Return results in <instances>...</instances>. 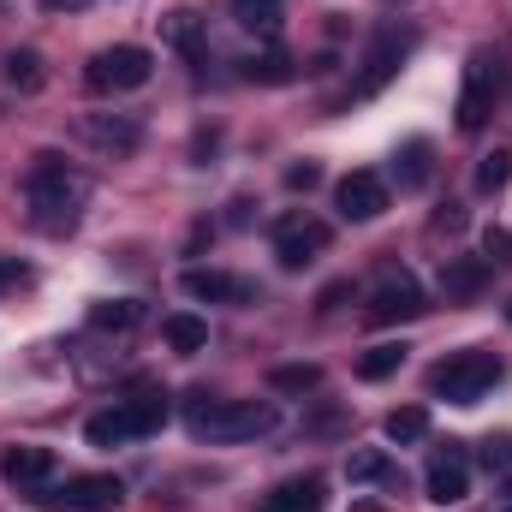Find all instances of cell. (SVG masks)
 I'll return each instance as SVG.
<instances>
[{"label": "cell", "instance_id": "cell-1", "mask_svg": "<svg viewBox=\"0 0 512 512\" xmlns=\"http://www.w3.org/2000/svg\"><path fill=\"white\" fill-rule=\"evenodd\" d=\"M280 423L274 405L262 399H209V393H191L185 399V429L197 441H215V447H233V441H256Z\"/></svg>", "mask_w": 512, "mask_h": 512}, {"label": "cell", "instance_id": "cell-2", "mask_svg": "<svg viewBox=\"0 0 512 512\" xmlns=\"http://www.w3.org/2000/svg\"><path fill=\"white\" fill-rule=\"evenodd\" d=\"M24 191H30L36 227H48V233L72 227V221L84 215V203H90V179H84V173H72L60 155H36V167H30V179H24Z\"/></svg>", "mask_w": 512, "mask_h": 512}, {"label": "cell", "instance_id": "cell-3", "mask_svg": "<svg viewBox=\"0 0 512 512\" xmlns=\"http://www.w3.org/2000/svg\"><path fill=\"white\" fill-rule=\"evenodd\" d=\"M501 78H507V60L495 48H477L465 60V84H459V131H483L495 114V96H501Z\"/></svg>", "mask_w": 512, "mask_h": 512}, {"label": "cell", "instance_id": "cell-4", "mask_svg": "<svg viewBox=\"0 0 512 512\" xmlns=\"http://www.w3.org/2000/svg\"><path fill=\"white\" fill-rule=\"evenodd\" d=\"M495 382H501V358L495 352H459V358H441L429 370V393H441L453 405H477Z\"/></svg>", "mask_w": 512, "mask_h": 512}, {"label": "cell", "instance_id": "cell-5", "mask_svg": "<svg viewBox=\"0 0 512 512\" xmlns=\"http://www.w3.org/2000/svg\"><path fill=\"white\" fill-rule=\"evenodd\" d=\"M149 72H155V54L137 48V42H120V48H102V54L90 60L84 84H90L96 96H114V90H143Z\"/></svg>", "mask_w": 512, "mask_h": 512}, {"label": "cell", "instance_id": "cell-6", "mask_svg": "<svg viewBox=\"0 0 512 512\" xmlns=\"http://www.w3.org/2000/svg\"><path fill=\"white\" fill-rule=\"evenodd\" d=\"M36 501L60 512H108L126 501V483L108 471H90V477H66V489H36Z\"/></svg>", "mask_w": 512, "mask_h": 512}, {"label": "cell", "instance_id": "cell-7", "mask_svg": "<svg viewBox=\"0 0 512 512\" xmlns=\"http://www.w3.org/2000/svg\"><path fill=\"white\" fill-rule=\"evenodd\" d=\"M322 251H328V227H322V221L286 215V221L274 227V256H280V268H310Z\"/></svg>", "mask_w": 512, "mask_h": 512}, {"label": "cell", "instance_id": "cell-8", "mask_svg": "<svg viewBox=\"0 0 512 512\" xmlns=\"http://www.w3.org/2000/svg\"><path fill=\"white\" fill-rule=\"evenodd\" d=\"M423 310H429V304H423V286H417L411 274H399V280H382V286L370 292V310H364V316H370L376 328H393V322H417Z\"/></svg>", "mask_w": 512, "mask_h": 512}, {"label": "cell", "instance_id": "cell-9", "mask_svg": "<svg viewBox=\"0 0 512 512\" xmlns=\"http://www.w3.org/2000/svg\"><path fill=\"white\" fill-rule=\"evenodd\" d=\"M334 203H340L346 221H376L387 209V179L370 173V167H358V173H346V179L334 185Z\"/></svg>", "mask_w": 512, "mask_h": 512}, {"label": "cell", "instance_id": "cell-10", "mask_svg": "<svg viewBox=\"0 0 512 512\" xmlns=\"http://www.w3.org/2000/svg\"><path fill=\"white\" fill-rule=\"evenodd\" d=\"M185 298H197V304H251L256 286L251 280H239V274H221V268H185Z\"/></svg>", "mask_w": 512, "mask_h": 512}, {"label": "cell", "instance_id": "cell-11", "mask_svg": "<svg viewBox=\"0 0 512 512\" xmlns=\"http://www.w3.org/2000/svg\"><path fill=\"white\" fill-rule=\"evenodd\" d=\"M405 48H411V30H382V36L370 42V54H364V78H358V96H376V90H382L387 78L399 72Z\"/></svg>", "mask_w": 512, "mask_h": 512}, {"label": "cell", "instance_id": "cell-12", "mask_svg": "<svg viewBox=\"0 0 512 512\" xmlns=\"http://www.w3.org/2000/svg\"><path fill=\"white\" fill-rule=\"evenodd\" d=\"M0 477H6L12 489H42V483L54 477V453H48V447H6V453H0Z\"/></svg>", "mask_w": 512, "mask_h": 512}, {"label": "cell", "instance_id": "cell-13", "mask_svg": "<svg viewBox=\"0 0 512 512\" xmlns=\"http://www.w3.org/2000/svg\"><path fill=\"white\" fill-rule=\"evenodd\" d=\"M489 286V256H447L441 262V292H447V304H465V298H477Z\"/></svg>", "mask_w": 512, "mask_h": 512}, {"label": "cell", "instance_id": "cell-14", "mask_svg": "<svg viewBox=\"0 0 512 512\" xmlns=\"http://www.w3.org/2000/svg\"><path fill=\"white\" fill-rule=\"evenodd\" d=\"M471 495V471H465V453H435V465H429V501L435 507H453V501H465Z\"/></svg>", "mask_w": 512, "mask_h": 512}, {"label": "cell", "instance_id": "cell-15", "mask_svg": "<svg viewBox=\"0 0 512 512\" xmlns=\"http://www.w3.org/2000/svg\"><path fill=\"white\" fill-rule=\"evenodd\" d=\"M84 137H90L96 149H108V155H131V149L143 143V126H137L131 114H90V120H84Z\"/></svg>", "mask_w": 512, "mask_h": 512}, {"label": "cell", "instance_id": "cell-16", "mask_svg": "<svg viewBox=\"0 0 512 512\" xmlns=\"http://www.w3.org/2000/svg\"><path fill=\"white\" fill-rule=\"evenodd\" d=\"M322 507H328V483L322 477H286L262 501V512H322Z\"/></svg>", "mask_w": 512, "mask_h": 512}, {"label": "cell", "instance_id": "cell-17", "mask_svg": "<svg viewBox=\"0 0 512 512\" xmlns=\"http://www.w3.org/2000/svg\"><path fill=\"white\" fill-rule=\"evenodd\" d=\"M84 441H90V447H126V441H137V417H131V405L96 411V417L84 423Z\"/></svg>", "mask_w": 512, "mask_h": 512}, {"label": "cell", "instance_id": "cell-18", "mask_svg": "<svg viewBox=\"0 0 512 512\" xmlns=\"http://www.w3.org/2000/svg\"><path fill=\"white\" fill-rule=\"evenodd\" d=\"M161 340H167L173 352H203V346H209V322L191 316V310H179V316L161 322Z\"/></svg>", "mask_w": 512, "mask_h": 512}, {"label": "cell", "instance_id": "cell-19", "mask_svg": "<svg viewBox=\"0 0 512 512\" xmlns=\"http://www.w3.org/2000/svg\"><path fill=\"white\" fill-rule=\"evenodd\" d=\"M346 477H352V483H382V489H399V465H393L387 453H376V447L352 453V459H346Z\"/></svg>", "mask_w": 512, "mask_h": 512}, {"label": "cell", "instance_id": "cell-20", "mask_svg": "<svg viewBox=\"0 0 512 512\" xmlns=\"http://www.w3.org/2000/svg\"><path fill=\"white\" fill-rule=\"evenodd\" d=\"M387 441H393V447H411V441H423V435H429V411H423V405H399V411H387Z\"/></svg>", "mask_w": 512, "mask_h": 512}, {"label": "cell", "instance_id": "cell-21", "mask_svg": "<svg viewBox=\"0 0 512 512\" xmlns=\"http://www.w3.org/2000/svg\"><path fill=\"white\" fill-rule=\"evenodd\" d=\"M137 322H143V304H137V298H108V304L90 310V328H102V334H108V328L126 334V328H137Z\"/></svg>", "mask_w": 512, "mask_h": 512}, {"label": "cell", "instance_id": "cell-22", "mask_svg": "<svg viewBox=\"0 0 512 512\" xmlns=\"http://www.w3.org/2000/svg\"><path fill=\"white\" fill-rule=\"evenodd\" d=\"M233 24L256 30V36H274L280 30V0H233Z\"/></svg>", "mask_w": 512, "mask_h": 512}, {"label": "cell", "instance_id": "cell-23", "mask_svg": "<svg viewBox=\"0 0 512 512\" xmlns=\"http://www.w3.org/2000/svg\"><path fill=\"white\" fill-rule=\"evenodd\" d=\"M393 179H399V191H417L429 179V143H405L393 161Z\"/></svg>", "mask_w": 512, "mask_h": 512}, {"label": "cell", "instance_id": "cell-24", "mask_svg": "<svg viewBox=\"0 0 512 512\" xmlns=\"http://www.w3.org/2000/svg\"><path fill=\"white\" fill-rule=\"evenodd\" d=\"M245 78H251V84H292L298 66H292L286 54H251V60H245Z\"/></svg>", "mask_w": 512, "mask_h": 512}, {"label": "cell", "instance_id": "cell-25", "mask_svg": "<svg viewBox=\"0 0 512 512\" xmlns=\"http://www.w3.org/2000/svg\"><path fill=\"white\" fill-rule=\"evenodd\" d=\"M42 78H48V72H42V54H36V48H18V54L6 60V84H12V90H42Z\"/></svg>", "mask_w": 512, "mask_h": 512}, {"label": "cell", "instance_id": "cell-26", "mask_svg": "<svg viewBox=\"0 0 512 512\" xmlns=\"http://www.w3.org/2000/svg\"><path fill=\"white\" fill-rule=\"evenodd\" d=\"M399 364H405V346H370V352L358 358V376H364V382H387Z\"/></svg>", "mask_w": 512, "mask_h": 512}, {"label": "cell", "instance_id": "cell-27", "mask_svg": "<svg viewBox=\"0 0 512 512\" xmlns=\"http://www.w3.org/2000/svg\"><path fill=\"white\" fill-rule=\"evenodd\" d=\"M268 382L280 387V393H316V387H322V370H316V364H280Z\"/></svg>", "mask_w": 512, "mask_h": 512}, {"label": "cell", "instance_id": "cell-28", "mask_svg": "<svg viewBox=\"0 0 512 512\" xmlns=\"http://www.w3.org/2000/svg\"><path fill=\"white\" fill-rule=\"evenodd\" d=\"M507 179H512V155L507 149H495V155L477 161V191H507Z\"/></svg>", "mask_w": 512, "mask_h": 512}, {"label": "cell", "instance_id": "cell-29", "mask_svg": "<svg viewBox=\"0 0 512 512\" xmlns=\"http://www.w3.org/2000/svg\"><path fill=\"white\" fill-rule=\"evenodd\" d=\"M131 417H137V435H155V429L167 423V393H143V399H131Z\"/></svg>", "mask_w": 512, "mask_h": 512}, {"label": "cell", "instance_id": "cell-30", "mask_svg": "<svg viewBox=\"0 0 512 512\" xmlns=\"http://www.w3.org/2000/svg\"><path fill=\"white\" fill-rule=\"evenodd\" d=\"M167 36H173L185 54H197V12H173V18H167Z\"/></svg>", "mask_w": 512, "mask_h": 512}, {"label": "cell", "instance_id": "cell-31", "mask_svg": "<svg viewBox=\"0 0 512 512\" xmlns=\"http://www.w3.org/2000/svg\"><path fill=\"white\" fill-rule=\"evenodd\" d=\"M489 471H512V435H489L483 441V453H477Z\"/></svg>", "mask_w": 512, "mask_h": 512}, {"label": "cell", "instance_id": "cell-32", "mask_svg": "<svg viewBox=\"0 0 512 512\" xmlns=\"http://www.w3.org/2000/svg\"><path fill=\"white\" fill-rule=\"evenodd\" d=\"M483 251L495 256V262H512V233L507 227H489V233H483Z\"/></svg>", "mask_w": 512, "mask_h": 512}, {"label": "cell", "instance_id": "cell-33", "mask_svg": "<svg viewBox=\"0 0 512 512\" xmlns=\"http://www.w3.org/2000/svg\"><path fill=\"white\" fill-rule=\"evenodd\" d=\"M316 179H322V167H316V161H304V167H292V173H286V185H292V191H310Z\"/></svg>", "mask_w": 512, "mask_h": 512}, {"label": "cell", "instance_id": "cell-34", "mask_svg": "<svg viewBox=\"0 0 512 512\" xmlns=\"http://www.w3.org/2000/svg\"><path fill=\"white\" fill-rule=\"evenodd\" d=\"M48 12H78V6H90V0H42Z\"/></svg>", "mask_w": 512, "mask_h": 512}, {"label": "cell", "instance_id": "cell-35", "mask_svg": "<svg viewBox=\"0 0 512 512\" xmlns=\"http://www.w3.org/2000/svg\"><path fill=\"white\" fill-rule=\"evenodd\" d=\"M18 274H24V268H18V262H6V268H0V286H6V280H18Z\"/></svg>", "mask_w": 512, "mask_h": 512}, {"label": "cell", "instance_id": "cell-36", "mask_svg": "<svg viewBox=\"0 0 512 512\" xmlns=\"http://www.w3.org/2000/svg\"><path fill=\"white\" fill-rule=\"evenodd\" d=\"M507 322H512V304H507Z\"/></svg>", "mask_w": 512, "mask_h": 512}, {"label": "cell", "instance_id": "cell-37", "mask_svg": "<svg viewBox=\"0 0 512 512\" xmlns=\"http://www.w3.org/2000/svg\"><path fill=\"white\" fill-rule=\"evenodd\" d=\"M501 512H512V501H507V507H501Z\"/></svg>", "mask_w": 512, "mask_h": 512}]
</instances>
